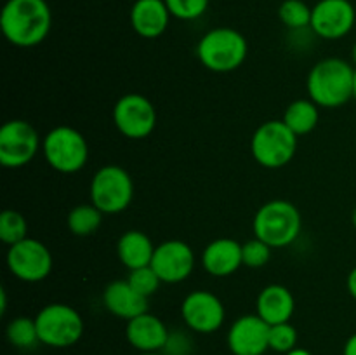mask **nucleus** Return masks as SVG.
Here are the masks:
<instances>
[{
  "label": "nucleus",
  "instance_id": "obj_33",
  "mask_svg": "<svg viewBox=\"0 0 356 355\" xmlns=\"http://www.w3.org/2000/svg\"><path fill=\"white\" fill-rule=\"evenodd\" d=\"M285 355H312V354H309V352L306 350V348H298V347H296L294 350H291V352H289V354H285Z\"/></svg>",
  "mask_w": 356,
  "mask_h": 355
},
{
  "label": "nucleus",
  "instance_id": "obj_25",
  "mask_svg": "<svg viewBox=\"0 0 356 355\" xmlns=\"http://www.w3.org/2000/svg\"><path fill=\"white\" fill-rule=\"evenodd\" d=\"M312 9L302 0H284L278 7V17L291 30H302L312 24Z\"/></svg>",
  "mask_w": 356,
  "mask_h": 355
},
{
  "label": "nucleus",
  "instance_id": "obj_23",
  "mask_svg": "<svg viewBox=\"0 0 356 355\" xmlns=\"http://www.w3.org/2000/svg\"><path fill=\"white\" fill-rule=\"evenodd\" d=\"M103 221V212L94 204H80L70 211L68 228L76 237H89L96 232Z\"/></svg>",
  "mask_w": 356,
  "mask_h": 355
},
{
  "label": "nucleus",
  "instance_id": "obj_28",
  "mask_svg": "<svg viewBox=\"0 0 356 355\" xmlns=\"http://www.w3.org/2000/svg\"><path fill=\"white\" fill-rule=\"evenodd\" d=\"M127 282L139 292V294L146 296L149 298L152 294H155L159 285L162 284L160 277L156 275V271L153 270L152 265L149 267H143V268H136V270H131L129 274Z\"/></svg>",
  "mask_w": 356,
  "mask_h": 355
},
{
  "label": "nucleus",
  "instance_id": "obj_32",
  "mask_svg": "<svg viewBox=\"0 0 356 355\" xmlns=\"http://www.w3.org/2000/svg\"><path fill=\"white\" fill-rule=\"evenodd\" d=\"M348 291H350L351 298L356 299V267L348 275Z\"/></svg>",
  "mask_w": 356,
  "mask_h": 355
},
{
  "label": "nucleus",
  "instance_id": "obj_15",
  "mask_svg": "<svg viewBox=\"0 0 356 355\" xmlns=\"http://www.w3.org/2000/svg\"><path fill=\"white\" fill-rule=\"evenodd\" d=\"M228 347L233 355H264L270 350V324L259 315H242L228 331Z\"/></svg>",
  "mask_w": 356,
  "mask_h": 355
},
{
  "label": "nucleus",
  "instance_id": "obj_30",
  "mask_svg": "<svg viewBox=\"0 0 356 355\" xmlns=\"http://www.w3.org/2000/svg\"><path fill=\"white\" fill-rule=\"evenodd\" d=\"M242 258L243 265L249 268H261L270 261L271 258V247L266 242L256 239L249 240V242L242 244Z\"/></svg>",
  "mask_w": 356,
  "mask_h": 355
},
{
  "label": "nucleus",
  "instance_id": "obj_21",
  "mask_svg": "<svg viewBox=\"0 0 356 355\" xmlns=\"http://www.w3.org/2000/svg\"><path fill=\"white\" fill-rule=\"evenodd\" d=\"M155 247L156 246H153L152 239L146 233L139 232V230H129L118 239V260L129 270L149 267L153 254H155Z\"/></svg>",
  "mask_w": 356,
  "mask_h": 355
},
{
  "label": "nucleus",
  "instance_id": "obj_16",
  "mask_svg": "<svg viewBox=\"0 0 356 355\" xmlns=\"http://www.w3.org/2000/svg\"><path fill=\"white\" fill-rule=\"evenodd\" d=\"M125 336H127L129 343L136 350H139V354H146V352L163 350L167 341H169L170 333L162 319L146 312L127 320Z\"/></svg>",
  "mask_w": 356,
  "mask_h": 355
},
{
  "label": "nucleus",
  "instance_id": "obj_37",
  "mask_svg": "<svg viewBox=\"0 0 356 355\" xmlns=\"http://www.w3.org/2000/svg\"><path fill=\"white\" fill-rule=\"evenodd\" d=\"M351 221H353V226L356 228V209L353 211V216H351Z\"/></svg>",
  "mask_w": 356,
  "mask_h": 355
},
{
  "label": "nucleus",
  "instance_id": "obj_4",
  "mask_svg": "<svg viewBox=\"0 0 356 355\" xmlns=\"http://www.w3.org/2000/svg\"><path fill=\"white\" fill-rule=\"evenodd\" d=\"M254 233L270 247H285L301 232V214L292 202H266L254 218Z\"/></svg>",
  "mask_w": 356,
  "mask_h": 355
},
{
  "label": "nucleus",
  "instance_id": "obj_26",
  "mask_svg": "<svg viewBox=\"0 0 356 355\" xmlns=\"http://www.w3.org/2000/svg\"><path fill=\"white\" fill-rule=\"evenodd\" d=\"M28 233V223L17 211L7 209L0 214V239L7 246H14V244L21 242L26 239Z\"/></svg>",
  "mask_w": 356,
  "mask_h": 355
},
{
  "label": "nucleus",
  "instance_id": "obj_20",
  "mask_svg": "<svg viewBox=\"0 0 356 355\" xmlns=\"http://www.w3.org/2000/svg\"><path fill=\"white\" fill-rule=\"evenodd\" d=\"M257 315L270 326L289 322L294 313L296 301L292 292L285 285H266L257 296Z\"/></svg>",
  "mask_w": 356,
  "mask_h": 355
},
{
  "label": "nucleus",
  "instance_id": "obj_27",
  "mask_svg": "<svg viewBox=\"0 0 356 355\" xmlns=\"http://www.w3.org/2000/svg\"><path fill=\"white\" fill-rule=\"evenodd\" d=\"M298 345V331L292 324L284 322L270 326V350L278 354H289Z\"/></svg>",
  "mask_w": 356,
  "mask_h": 355
},
{
  "label": "nucleus",
  "instance_id": "obj_35",
  "mask_svg": "<svg viewBox=\"0 0 356 355\" xmlns=\"http://www.w3.org/2000/svg\"><path fill=\"white\" fill-rule=\"evenodd\" d=\"M353 97L356 100V70H355V80H353Z\"/></svg>",
  "mask_w": 356,
  "mask_h": 355
},
{
  "label": "nucleus",
  "instance_id": "obj_36",
  "mask_svg": "<svg viewBox=\"0 0 356 355\" xmlns=\"http://www.w3.org/2000/svg\"><path fill=\"white\" fill-rule=\"evenodd\" d=\"M351 56H353V63L356 65V44L353 45V51H351Z\"/></svg>",
  "mask_w": 356,
  "mask_h": 355
},
{
  "label": "nucleus",
  "instance_id": "obj_7",
  "mask_svg": "<svg viewBox=\"0 0 356 355\" xmlns=\"http://www.w3.org/2000/svg\"><path fill=\"white\" fill-rule=\"evenodd\" d=\"M134 197V183L124 167L104 166L90 181V204L103 214H117L125 211Z\"/></svg>",
  "mask_w": 356,
  "mask_h": 355
},
{
  "label": "nucleus",
  "instance_id": "obj_24",
  "mask_svg": "<svg viewBox=\"0 0 356 355\" xmlns=\"http://www.w3.org/2000/svg\"><path fill=\"white\" fill-rule=\"evenodd\" d=\"M6 334L9 343L16 348H21V350H28V348H33L35 345L40 343L37 322H35V319H28V317H16V319L10 320Z\"/></svg>",
  "mask_w": 356,
  "mask_h": 355
},
{
  "label": "nucleus",
  "instance_id": "obj_1",
  "mask_svg": "<svg viewBox=\"0 0 356 355\" xmlns=\"http://www.w3.org/2000/svg\"><path fill=\"white\" fill-rule=\"evenodd\" d=\"M51 23V7L45 0H7L0 14L3 37L17 47H33L44 42Z\"/></svg>",
  "mask_w": 356,
  "mask_h": 355
},
{
  "label": "nucleus",
  "instance_id": "obj_31",
  "mask_svg": "<svg viewBox=\"0 0 356 355\" xmlns=\"http://www.w3.org/2000/svg\"><path fill=\"white\" fill-rule=\"evenodd\" d=\"M343 355H356V333L348 338L346 345H344Z\"/></svg>",
  "mask_w": 356,
  "mask_h": 355
},
{
  "label": "nucleus",
  "instance_id": "obj_3",
  "mask_svg": "<svg viewBox=\"0 0 356 355\" xmlns=\"http://www.w3.org/2000/svg\"><path fill=\"white\" fill-rule=\"evenodd\" d=\"M247 49V40L240 31L233 28H214L200 38L197 54L207 70L228 73L245 61Z\"/></svg>",
  "mask_w": 356,
  "mask_h": 355
},
{
  "label": "nucleus",
  "instance_id": "obj_18",
  "mask_svg": "<svg viewBox=\"0 0 356 355\" xmlns=\"http://www.w3.org/2000/svg\"><path fill=\"white\" fill-rule=\"evenodd\" d=\"M170 21L165 0H136L131 9V24L143 38H156L167 30Z\"/></svg>",
  "mask_w": 356,
  "mask_h": 355
},
{
  "label": "nucleus",
  "instance_id": "obj_10",
  "mask_svg": "<svg viewBox=\"0 0 356 355\" xmlns=\"http://www.w3.org/2000/svg\"><path fill=\"white\" fill-rule=\"evenodd\" d=\"M113 122L125 138H148L156 125V110L143 94H125L115 104Z\"/></svg>",
  "mask_w": 356,
  "mask_h": 355
},
{
  "label": "nucleus",
  "instance_id": "obj_5",
  "mask_svg": "<svg viewBox=\"0 0 356 355\" xmlns=\"http://www.w3.org/2000/svg\"><path fill=\"white\" fill-rule=\"evenodd\" d=\"M298 136L285 125L284 120H270L256 129L250 141V150L257 162L268 169L284 167L294 159Z\"/></svg>",
  "mask_w": 356,
  "mask_h": 355
},
{
  "label": "nucleus",
  "instance_id": "obj_2",
  "mask_svg": "<svg viewBox=\"0 0 356 355\" xmlns=\"http://www.w3.org/2000/svg\"><path fill=\"white\" fill-rule=\"evenodd\" d=\"M355 68L344 59L327 58L316 63L308 75V94L322 108H339L353 97Z\"/></svg>",
  "mask_w": 356,
  "mask_h": 355
},
{
  "label": "nucleus",
  "instance_id": "obj_19",
  "mask_svg": "<svg viewBox=\"0 0 356 355\" xmlns=\"http://www.w3.org/2000/svg\"><path fill=\"white\" fill-rule=\"evenodd\" d=\"M202 265L214 277H228L243 265L242 244L233 239L212 240L202 254Z\"/></svg>",
  "mask_w": 356,
  "mask_h": 355
},
{
  "label": "nucleus",
  "instance_id": "obj_34",
  "mask_svg": "<svg viewBox=\"0 0 356 355\" xmlns=\"http://www.w3.org/2000/svg\"><path fill=\"white\" fill-rule=\"evenodd\" d=\"M139 355H165L162 352H146V354H139Z\"/></svg>",
  "mask_w": 356,
  "mask_h": 355
},
{
  "label": "nucleus",
  "instance_id": "obj_11",
  "mask_svg": "<svg viewBox=\"0 0 356 355\" xmlns=\"http://www.w3.org/2000/svg\"><path fill=\"white\" fill-rule=\"evenodd\" d=\"M7 267L10 274L23 282H40L51 274V251L40 240L26 237L21 242L9 246Z\"/></svg>",
  "mask_w": 356,
  "mask_h": 355
},
{
  "label": "nucleus",
  "instance_id": "obj_9",
  "mask_svg": "<svg viewBox=\"0 0 356 355\" xmlns=\"http://www.w3.org/2000/svg\"><path fill=\"white\" fill-rule=\"evenodd\" d=\"M40 138L26 120L6 122L0 129V164L7 169L23 167L37 155Z\"/></svg>",
  "mask_w": 356,
  "mask_h": 355
},
{
  "label": "nucleus",
  "instance_id": "obj_29",
  "mask_svg": "<svg viewBox=\"0 0 356 355\" xmlns=\"http://www.w3.org/2000/svg\"><path fill=\"white\" fill-rule=\"evenodd\" d=\"M170 16L181 21L198 19L209 9V0H165Z\"/></svg>",
  "mask_w": 356,
  "mask_h": 355
},
{
  "label": "nucleus",
  "instance_id": "obj_14",
  "mask_svg": "<svg viewBox=\"0 0 356 355\" xmlns=\"http://www.w3.org/2000/svg\"><path fill=\"white\" fill-rule=\"evenodd\" d=\"M152 268L160 281L177 284L186 281L195 268L193 249L183 240H167L155 247Z\"/></svg>",
  "mask_w": 356,
  "mask_h": 355
},
{
  "label": "nucleus",
  "instance_id": "obj_22",
  "mask_svg": "<svg viewBox=\"0 0 356 355\" xmlns=\"http://www.w3.org/2000/svg\"><path fill=\"white\" fill-rule=\"evenodd\" d=\"M320 118L318 104L309 100H298L287 106L284 113V122L296 136L312 132Z\"/></svg>",
  "mask_w": 356,
  "mask_h": 355
},
{
  "label": "nucleus",
  "instance_id": "obj_17",
  "mask_svg": "<svg viewBox=\"0 0 356 355\" xmlns=\"http://www.w3.org/2000/svg\"><path fill=\"white\" fill-rule=\"evenodd\" d=\"M103 303L110 313L124 320H131L141 313L148 312V298L139 294L125 281H115L106 285L103 292Z\"/></svg>",
  "mask_w": 356,
  "mask_h": 355
},
{
  "label": "nucleus",
  "instance_id": "obj_6",
  "mask_svg": "<svg viewBox=\"0 0 356 355\" xmlns=\"http://www.w3.org/2000/svg\"><path fill=\"white\" fill-rule=\"evenodd\" d=\"M40 343L52 348L73 347L83 334V319L73 306L51 303L35 317Z\"/></svg>",
  "mask_w": 356,
  "mask_h": 355
},
{
  "label": "nucleus",
  "instance_id": "obj_12",
  "mask_svg": "<svg viewBox=\"0 0 356 355\" xmlns=\"http://www.w3.org/2000/svg\"><path fill=\"white\" fill-rule=\"evenodd\" d=\"M356 10L350 0H320L312 9V30L327 40L343 38L353 30Z\"/></svg>",
  "mask_w": 356,
  "mask_h": 355
},
{
  "label": "nucleus",
  "instance_id": "obj_8",
  "mask_svg": "<svg viewBox=\"0 0 356 355\" xmlns=\"http://www.w3.org/2000/svg\"><path fill=\"white\" fill-rule=\"evenodd\" d=\"M42 150L49 166L63 174L80 171L89 157L86 138L68 125H59L49 131L42 143Z\"/></svg>",
  "mask_w": 356,
  "mask_h": 355
},
{
  "label": "nucleus",
  "instance_id": "obj_13",
  "mask_svg": "<svg viewBox=\"0 0 356 355\" xmlns=\"http://www.w3.org/2000/svg\"><path fill=\"white\" fill-rule=\"evenodd\" d=\"M181 315L191 331L200 334L216 333L225 322L221 299L209 291H193L184 298Z\"/></svg>",
  "mask_w": 356,
  "mask_h": 355
}]
</instances>
